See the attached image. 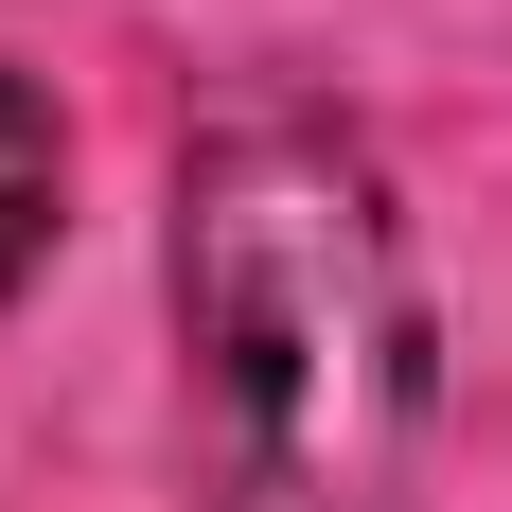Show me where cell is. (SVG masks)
Here are the masks:
<instances>
[{"instance_id":"7a4b0ae2","label":"cell","mask_w":512,"mask_h":512,"mask_svg":"<svg viewBox=\"0 0 512 512\" xmlns=\"http://www.w3.org/2000/svg\"><path fill=\"white\" fill-rule=\"evenodd\" d=\"M53 195H71V142H53V89L0 71V301L53 265Z\"/></svg>"},{"instance_id":"6da1fadb","label":"cell","mask_w":512,"mask_h":512,"mask_svg":"<svg viewBox=\"0 0 512 512\" xmlns=\"http://www.w3.org/2000/svg\"><path fill=\"white\" fill-rule=\"evenodd\" d=\"M177 407L230 512H407L442 424V318L354 124H212L177 159Z\"/></svg>"}]
</instances>
